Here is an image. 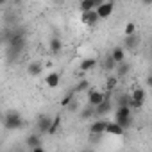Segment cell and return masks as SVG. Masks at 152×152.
Returning a JSON list of instances; mask_svg holds the SVG:
<instances>
[{"instance_id":"8","label":"cell","mask_w":152,"mask_h":152,"mask_svg":"<svg viewBox=\"0 0 152 152\" xmlns=\"http://www.w3.org/2000/svg\"><path fill=\"white\" fill-rule=\"evenodd\" d=\"M88 104H91V106H99L104 99H106V95L102 93V91H99V90H88Z\"/></svg>"},{"instance_id":"6","label":"cell","mask_w":152,"mask_h":152,"mask_svg":"<svg viewBox=\"0 0 152 152\" xmlns=\"http://www.w3.org/2000/svg\"><path fill=\"white\" fill-rule=\"evenodd\" d=\"M52 120L54 118H50L48 115H41L39 118H38V124H36V127H38V132L43 136V134H48V131H50V125H52Z\"/></svg>"},{"instance_id":"5","label":"cell","mask_w":152,"mask_h":152,"mask_svg":"<svg viewBox=\"0 0 152 152\" xmlns=\"http://www.w3.org/2000/svg\"><path fill=\"white\" fill-rule=\"evenodd\" d=\"M97 13H99V16H100V20H104V18H109L111 15H113V11H115V4H113V0H107V2H102L97 9H95Z\"/></svg>"},{"instance_id":"3","label":"cell","mask_w":152,"mask_h":152,"mask_svg":"<svg viewBox=\"0 0 152 152\" xmlns=\"http://www.w3.org/2000/svg\"><path fill=\"white\" fill-rule=\"evenodd\" d=\"M39 136L41 134L38 132V134H29L25 138V145L29 147V150H32V152H41L43 150V145H41V138Z\"/></svg>"},{"instance_id":"10","label":"cell","mask_w":152,"mask_h":152,"mask_svg":"<svg viewBox=\"0 0 152 152\" xmlns=\"http://www.w3.org/2000/svg\"><path fill=\"white\" fill-rule=\"evenodd\" d=\"M102 2H104V0H81L79 9H81V13H84V11H93V9H97Z\"/></svg>"},{"instance_id":"1","label":"cell","mask_w":152,"mask_h":152,"mask_svg":"<svg viewBox=\"0 0 152 152\" xmlns=\"http://www.w3.org/2000/svg\"><path fill=\"white\" fill-rule=\"evenodd\" d=\"M2 124H4V129H6V131H15V129H20V127L23 125V118H22V115H20L18 111L11 109V111H7V113L4 115Z\"/></svg>"},{"instance_id":"25","label":"cell","mask_w":152,"mask_h":152,"mask_svg":"<svg viewBox=\"0 0 152 152\" xmlns=\"http://www.w3.org/2000/svg\"><path fill=\"white\" fill-rule=\"evenodd\" d=\"M143 104H145V102H141V100H134L132 97H131V100H129V107H131V109H141Z\"/></svg>"},{"instance_id":"9","label":"cell","mask_w":152,"mask_h":152,"mask_svg":"<svg viewBox=\"0 0 152 152\" xmlns=\"http://www.w3.org/2000/svg\"><path fill=\"white\" fill-rule=\"evenodd\" d=\"M111 107H113V100L106 95V99L95 107V111H97V116H102V115H107L109 111H111Z\"/></svg>"},{"instance_id":"22","label":"cell","mask_w":152,"mask_h":152,"mask_svg":"<svg viewBox=\"0 0 152 152\" xmlns=\"http://www.w3.org/2000/svg\"><path fill=\"white\" fill-rule=\"evenodd\" d=\"M131 97H132L134 100H141V102H145V91H143L141 88H136V90L131 93Z\"/></svg>"},{"instance_id":"21","label":"cell","mask_w":152,"mask_h":152,"mask_svg":"<svg viewBox=\"0 0 152 152\" xmlns=\"http://www.w3.org/2000/svg\"><path fill=\"white\" fill-rule=\"evenodd\" d=\"M104 68H106V70H115V68H116V61L111 57V54L104 59Z\"/></svg>"},{"instance_id":"12","label":"cell","mask_w":152,"mask_h":152,"mask_svg":"<svg viewBox=\"0 0 152 152\" xmlns=\"http://www.w3.org/2000/svg\"><path fill=\"white\" fill-rule=\"evenodd\" d=\"M106 132H107V134H113V136H122V134L125 132V127H122L118 122H109Z\"/></svg>"},{"instance_id":"7","label":"cell","mask_w":152,"mask_h":152,"mask_svg":"<svg viewBox=\"0 0 152 152\" xmlns=\"http://www.w3.org/2000/svg\"><path fill=\"white\" fill-rule=\"evenodd\" d=\"M107 120H97V122H93L91 125H90V132H91V136H102L104 132H106V129H107Z\"/></svg>"},{"instance_id":"14","label":"cell","mask_w":152,"mask_h":152,"mask_svg":"<svg viewBox=\"0 0 152 152\" xmlns=\"http://www.w3.org/2000/svg\"><path fill=\"white\" fill-rule=\"evenodd\" d=\"M111 57L116 61V64H118V63H124V61H125V48H124V47H115V48L111 50Z\"/></svg>"},{"instance_id":"13","label":"cell","mask_w":152,"mask_h":152,"mask_svg":"<svg viewBox=\"0 0 152 152\" xmlns=\"http://www.w3.org/2000/svg\"><path fill=\"white\" fill-rule=\"evenodd\" d=\"M43 63H39V61H34V63H31L29 66H27V73L29 75H32V77H38V75H41L43 73Z\"/></svg>"},{"instance_id":"26","label":"cell","mask_w":152,"mask_h":152,"mask_svg":"<svg viewBox=\"0 0 152 152\" xmlns=\"http://www.w3.org/2000/svg\"><path fill=\"white\" fill-rule=\"evenodd\" d=\"M124 32H125V36H131V34H134V32H136V25H134L132 22H129V23L125 25Z\"/></svg>"},{"instance_id":"24","label":"cell","mask_w":152,"mask_h":152,"mask_svg":"<svg viewBox=\"0 0 152 152\" xmlns=\"http://www.w3.org/2000/svg\"><path fill=\"white\" fill-rule=\"evenodd\" d=\"M88 86H90V83H88V81H81V83H79L77 86H75V90H73V91H75V93L86 91V90H88Z\"/></svg>"},{"instance_id":"29","label":"cell","mask_w":152,"mask_h":152,"mask_svg":"<svg viewBox=\"0 0 152 152\" xmlns=\"http://www.w3.org/2000/svg\"><path fill=\"white\" fill-rule=\"evenodd\" d=\"M147 84L152 86V75H148V77H147Z\"/></svg>"},{"instance_id":"32","label":"cell","mask_w":152,"mask_h":152,"mask_svg":"<svg viewBox=\"0 0 152 152\" xmlns=\"http://www.w3.org/2000/svg\"><path fill=\"white\" fill-rule=\"evenodd\" d=\"M54 2H63V0H54Z\"/></svg>"},{"instance_id":"17","label":"cell","mask_w":152,"mask_h":152,"mask_svg":"<svg viewBox=\"0 0 152 152\" xmlns=\"http://www.w3.org/2000/svg\"><path fill=\"white\" fill-rule=\"evenodd\" d=\"M97 63H99V61H97L95 57H88V59H83V61H81V70H83V72H88V70L95 68V66H97Z\"/></svg>"},{"instance_id":"11","label":"cell","mask_w":152,"mask_h":152,"mask_svg":"<svg viewBox=\"0 0 152 152\" xmlns=\"http://www.w3.org/2000/svg\"><path fill=\"white\" fill-rule=\"evenodd\" d=\"M59 81H61V73L59 72H52V73H48L47 77H45V84L48 88H57Z\"/></svg>"},{"instance_id":"28","label":"cell","mask_w":152,"mask_h":152,"mask_svg":"<svg viewBox=\"0 0 152 152\" xmlns=\"http://www.w3.org/2000/svg\"><path fill=\"white\" fill-rule=\"evenodd\" d=\"M129 100H131V95H122L118 99V106H129Z\"/></svg>"},{"instance_id":"15","label":"cell","mask_w":152,"mask_h":152,"mask_svg":"<svg viewBox=\"0 0 152 152\" xmlns=\"http://www.w3.org/2000/svg\"><path fill=\"white\" fill-rule=\"evenodd\" d=\"M138 43H140V39H138V36H136V34L125 36V43H124V48H127V50H134V48L138 47Z\"/></svg>"},{"instance_id":"4","label":"cell","mask_w":152,"mask_h":152,"mask_svg":"<svg viewBox=\"0 0 152 152\" xmlns=\"http://www.w3.org/2000/svg\"><path fill=\"white\" fill-rule=\"evenodd\" d=\"M81 22L84 23V25H88V27H95L99 22H100V16H99V13L93 9V11H84L83 15H81Z\"/></svg>"},{"instance_id":"20","label":"cell","mask_w":152,"mask_h":152,"mask_svg":"<svg viewBox=\"0 0 152 152\" xmlns=\"http://www.w3.org/2000/svg\"><path fill=\"white\" fill-rule=\"evenodd\" d=\"M59 125H61V116L57 115V116H54V120H52V125H50L48 134H50V136H52V134H56V132H57V129H59Z\"/></svg>"},{"instance_id":"31","label":"cell","mask_w":152,"mask_h":152,"mask_svg":"<svg viewBox=\"0 0 152 152\" xmlns=\"http://www.w3.org/2000/svg\"><path fill=\"white\" fill-rule=\"evenodd\" d=\"M6 4H7V0H0V6H2V7H4Z\"/></svg>"},{"instance_id":"19","label":"cell","mask_w":152,"mask_h":152,"mask_svg":"<svg viewBox=\"0 0 152 152\" xmlns=\"http://www.w3.org/2000/svg\"><path fill=\"white\" fill-rule=\"evenodd\" d=\"M93 115H97V111H95V106H91V104H88V107H84V109L81 111V118H83V120H88V118H91Z\"/></svg>"},{"instance_id":"30","label":"cell","mask_w":152,"mask_h":152,"mask_svg":"<svg viewBox=\"0 0 152 152\" xmlns=\"http://www.w3.org/2000/svg\"><path fill=\"white\" fill-rule=\"evenodd\" d=\"M141 2H143L145 6H150V4H152V0H141Z\"/></svg>"},{"instance_id":"23","label":"cell","mask_w":152,"mask_h":152,"mask_svg":"<svg viewBox=\"0 0 152 152\" xmlns=\"http://www.w3.org/2000/svg\"><path fill=\"white\" fill-rule=\"evenodd\" d=\"M118 84V77L116 75H111V77H107V91H113Z\"/></svg>"},{"instance_id":"16","label":"cell","mask_w":152,"mask_h":152,"mask_svg":"<svg viewBox=\"0 0 152 152\" xmlns=\"http://www.w3.org/2000/svg\"><path fill=\"white\" fill-rule=\"evenodd\" d=\"M48 48H50L52 54H59V52L63 50V43H61V39H59V38H50Z\"/></svg>"},{"instance_id":"2","label":"cell","mask_w":152,"mask_h":152,"mask_svg":"<svg viewBox=\"0 0 152 152\" xmlns=\"http://www.w3.org/2000/svg\"><path fill=\"white\" fill-rule=\"evenodd\" d=\"M131 107L129 106H118L116 111H115V122H118L122 127H129L131 122H132V116H131Z\"/></svg>"},{"instance_id":"27","label":"cell","mask_w":152,"mask_h":152,"mask_svg":"<svg viewBox=\"0 0 152 152\" xmlns=\"http://www.w3.org/2000/svg\"><path fill=\"white\" fill-rule=\"evenodd\" d=\"M73 95H75V91H72V93H68V95H66V97L63 99V102H61V104H63V106H70V104L73 102Z\"/></svg>"},{"instance_id":"18","label":"cell","mask_w":152,"mask_h":152,"mask_svg":"<svg viewBox=\"0 0 152 152\" xmlns=\"http://www.w3.org/2000/svg\"><path fill=\"white\" fill-rule=\"evenodd\" d=\"M115 70H116V77H125V75L131 72V66L127 63H118Z\"/></svg>"}]
</instances>
